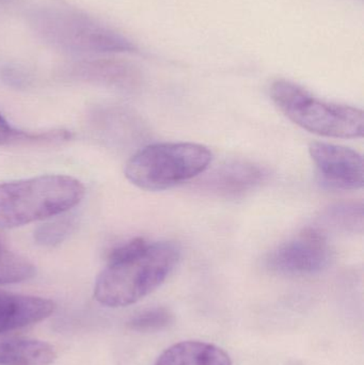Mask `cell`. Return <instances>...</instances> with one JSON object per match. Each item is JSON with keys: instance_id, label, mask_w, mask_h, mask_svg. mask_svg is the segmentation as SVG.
<instances>
[{"instance_id": "6da1fadb", "label": "cell", "mask_w": 364, "mask_h": 365, "mask_svg": "<svg viewBox=\"0 0 364 365\" xmlns=\"http://www.w3.org/2000/svg\"><path fill=\"white\" fill-rule=\"evenodd\" d=\"M181 257L171 242L136 237L113 248L96 279L94 297L110 308L130 306L155 291L175 270Z\"/></svg>"}, {"instance_id": "7a4b0ae2", "label": "cell", "mask_w": 364, "mask_h": 365, "mask_svg": "<svg viewBox=\"0 0 364 365\" xmlns=\"http://www.w3.org/2000/svg\"><path fill=\"white\" fill-rule=\"evenodd\" d=\"M83 182L63 175L0 182V227L12 229L59 216L80 203Z\"/></svg>"}, {"instance_id": "3957f363", "label": "cell", "mask_w": 364, "mask_h": 365, "mask_svg": "<svg viewBox=\"0 0 364 365\" xmlns=\"http://www.w3.org/2000/svg\"><path fill=\"white\" fill-rule=\"evenodd\" d=\"M30 26L51 46L72 53H135L136 45L115 30L80 11L60 6L36 9Z\"/></svg>"}, {"instance_id": "277c9868", "label": "cell", "mask_w": 364, "mask_h": 365, "mask_svg": "<svg viewBox=\"0 0 364 365\" xmlns=\"http://www.w3.org/2000/svg\"><path fill=\"white\" fill-rule=\"evenodd\" d=\"M212 160L211 150L198 143H154L136 152L126 163L124 173L138 188L162 191L202 175Z\"/></svg>"}, {"instance_id": "5b68a950", "label": "cell", "mask_w": 364, "mask_h": 365, "mask_svg": "<svg viewBox=\"0 0 364 365\" xmlns=\"http://www.w3.org/2000/svg\"><path fill=\"white\" fill-rule=\"evenodd\" d=\"M271 96L288 119L308 132L329 138L363 137V109L320 100L286 79L274 81Z\"/></svg>"}, {"instance_id": "8992f818", "label": "cell", "mask_w": 364, "mask_h": 365, "mask_svg": "<svg viewBox=\"0 0 364 365\" xmlns=\"http://www.w3.org/2000/svg\"><path fill=\"white\" fill-rule=\"evenodd\" d=\"M333 251L320 230L308 227L269 253L265 265L284 276H310L328 267Z\"/></svg>"}, {"instance_id": "52a82bcc", "label": "cell", "mask_w": 364, "mask_h": 365, "mask_svg": "<svg viewBox=\"0 0 364 365\" xmlns=\"http://www.w3.org/2000/svg\"><path fill=\"white\" fill-rule=\"evenodd\" d=\"M309 153L323 181L333 188L358 190L364 185V163L360 153L333 143H311Z\"/></svg>"}, {"instance_id": "ba28073f", "label": "cell", "mask_w": 364, "mask_h": 365, "mask_svg": "<svg viewBox=\"0 0 364 365\" xmlns=\"http://www.w3.org/2000/svg\"><path fill=\"white\" fill-rule=\"evenodd\" d=\"M264 168L244 160H232L216 168L203 182V187L220 197H237L251 192L265 182Z\"/></svg>"}, {"instance_id": "9c48e42d", "label": "cell", "mask_w": 364, "mask_h": 365, "mask_svg": "<svg viewBox=\"0 0 364 365\" xmlns=\"http://www.w3.org/2000/svg\"><path fill=\"white\" fill-rule=\"evenodd\" d=\"M53 300L0 289V336L42 322L55 312Z\"/></svg>"}, {"instance_id": "30bf717a", "label": "cell", "mask_w": 364, "mask_h": 365, "mask_svg": "<svg viewBox=\"0 0 364 365\" xmlns=\"http://www.w3.org/2000/svg\"><path fill=\"white\" fill-rule=\"evenodd\" d=\"M72 74L88 81L106 83L123 89L139 86L140 73L128 62L115 59H98L83 61L73 66Z\"/></svg>"}, {"instance_id": "8fae6325", "label": "cell", "mask_w": 364, "mask_h": 365, "mask_svg": "<svg viewBox=\"0 0 364 365\" xmlns=\"http://www.w3.org/2000/svg\"><path fill=\"white\" fill-rule=\"evenodd\" d=\"M155 365H232L230 356L216 345L184 341L167 349Z\"/></svg>"}, {"instance_id": "7c38bea8", "label": "cell", "mask_w": 364, "mask_h": 365, "mask_svg": "<svg viewBox=\"0 0 364 365\" xmlns=\"http://www.w3.org/2000/svg\"><path fill=\"white\" fill-rule=\"evenodd\" d=\"M57 358L48 343L33 339L0 342V365H49Z\"/></svg>"}, {"instance_id": "4fadbf2b", "label": "cell", "mask_w": 364, "mask_h": 365, "mask_svg": "<svg viewBox=\"0 0 364 365\" xmlns=\"http://www.w3.org/2000/svg\"><path fill=\"white\" fill-rule=\"evenodd\" d=\"M72 134L68 130H47L42 133L24 132L10 125L0 113V147L15 145H45L68 141Z\"/></svg>"}, {"instance_id": "5bb4252c", "label": "cell", "mask_w": 364, "mask_h": 365, "mask_svg": "<svg viewBox=\"0 0 364 365\" xmlns=\"http://www.w3.org/2000/svg\"><path fill=\"white\" fill-rule=\"evenodd\" d=\"M323 220L338 231L363 233V205L357 202H343L327 208Z\"/></svg>"}, {"instance_id": "9a60e30c", "label": "cell", "mask_w": 364, "mask_h": 365, "mask_svg": "<svg viewBox=\"0 0 364 365\" xmlns=\"http://www.w3.org/2000/svg\"><path fill=\"white\" fill-rule=\"evenodd\" d=\"M34 274L36 267L28 259L0 245V284L23 282Z\"/></svg>"}, {"instance_id": "2e32d148", "label": "cell", "mask_w": 364, "mask_h": 365, "mask_svg": "<svg viewBox=\"0 0 364 365\" xmlns=\"http://www.w3.org/2000/svg\"><path fill=\"white\" fill-rule=\"evenodd\" d=\"M172 323V313L164 307H156L135 315L128 322V327L134 331L156 332L166 329Z\"/></svg>"}, {"instance_id": "e0dca14e", "label": "cell", "mask_w": 364, "mask_h": 365, "mask_svg": "<svg viewBox=\"0 0 364 365\" xmlns=\"http://www.w3.org/2000/svg\"><path fill=\"white\" fill-rule=\"evenodd\" d=\"M74 229V220L70 217L55 219L41 225L34 231L36 244L44 247H53L61 244Z\"/></svg>"}]
</instances>
